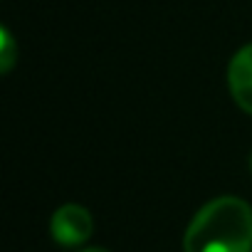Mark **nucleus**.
<instances>
[{
	"label": "nucleus",
	"mask_w": 252,
	"mask_h": 252,
	"mask_svg": "<svg viewBox=\"0 0 252 252\" xmlns=\"http://www.w3.org/2000/svg\"><path fill=\"white\" fill-rule=\"evenodd\" d=\"M183 252H252V208L235 195L205 203L186 230Z\"/></svg>",
	"instance_id": "nucleus-1"
},
{
	"label": "nucleus",
	"mask_w": 252,
	"mask_h": 252,
	"mask_svg": "<svg viewBox=\"0 0 252 252\" xmlns=\"http://www.w3.org/2000/svg\"><path fill=\"white\" fill-rule=\"evenodd\" d=\"M50 230H52L55 242H60L64 247H74V245H82V242H87L92 237L94 220H92L87 208L67 203L60 210H55Z\"/></svg>",
	"instance_id": "nucleus-2"
},
{
	"label": "nucleus",
	"mask_w": 252,
	"mask_h": 252,
	"mask_svg": "<svg viewBox=\"0 0 252 252\" xmlns=\"http://www.w3.org/2000/svg\"><path fill=\"white\" fill-rule=\"evenodd\" d=\"M227 84L235 104L252 114V45H245L230 62L227 69Z\"/></svg>",
	"instance_id": "nucleus-3"
},
{
	"label": "nucleus",
	"mask_w": 252,
	"mask_h": 252,
	"mask_svg": "<svg viewBox=\"0 0 252 252\" xmlns=\"http://www.w3.org/2000/svg\"><path fill=\"white\" fill-rule=\"evenodd\" d=\"M15 64V40L8 28H0V72L8 74Z\"/></svg>",
	"instance_id": "nucleus-4"
},
{
	"label": "nucleus",
	"mask_w": 252,
	"mask_h": 252,
	"mask_svg": "<svg viewBox=\"0 0 252 252\" xmlns=\"http://www.w3.org/2000/svg\"><path fill=\"white\" fill-rule=\"evenodd\" d=\"M82 252H106V250H101V247H89V250H82Z\"/></svg>",
	"instance_id": "nucleus-5"
}]
</instances>
